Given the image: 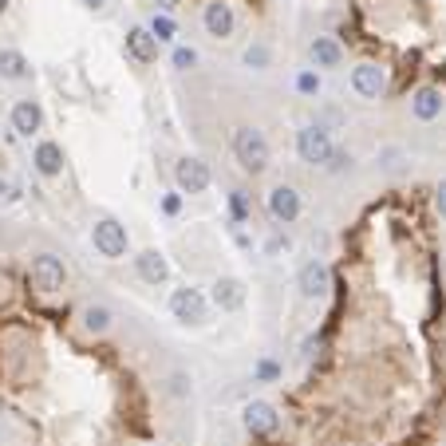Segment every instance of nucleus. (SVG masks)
<instances>
[{
    "label": "nucleus",
    "instance_id": "obj_8",
    "mask_svg": "<svg viewBox=\"0 0 446 446\" xmlns=\"http://www.w3.org/2000/svg\"><path fill=\"white\" fill-rule=\"evenodd\" d=\"M328 284H332V273H328L324 261H308V265L301 269V296H308V301H316V296H324Z\"/></svg>",
    "mask_w": 446,
    "mask_h": 446
},
{
    "label": "nucleus",
    "instance_id": "obj_23",
    "mask_svg": "<svg viewBox=\"0 0 446 446\" xmlns=\"http://www.w3.org/2000/svg\"><path fill=\"white\" fill-rule=\"evenodd\" d=\"M174 32H178V28H174L170 16H155V24H150V36H155V40H174Z\"/></svg>",
    "mask_w": 446,
    "mask_h": 446
},
{
    "label": "nucleus",
    "instance_id": "obj_13",
    "mask_svg": "<svg viewBox=\"0 0 446 446\" xmlns=\"http://www.w3.org/2000/svg\"><path fill=\"white\" fill-rule=\"evenodd\" d=\"M43 115H40V103H32V99H20L16 107H12V130L24 138H32L36 130H40Z\"/></svg>",
    "mask_w": 446,
    "mask_h": 446
},
{
    "label": "nucleus",
    "instance_id": "obj_22",
    "mask_svg": "<svg viewBox=\"0 0 446 446\" xmlns=\"http://www.w3.org/2000/svg\"><path fill=\"white\" fill-rule=\"evenodd\" d=\"M229 209H233V222H245V217H249V197L241 194V190H233V194H229Z\"/></svg>",
    "mask_w": 446,
    "mask_h": 446
},
{
    "label": "nucleus",
    "instance_id": "obj_3",
    "mask_svg": "<svg viewBox=\"0 0 446 446\" xmlns=\"http://www.w3.org/2000/svg\"><path fill=\"white\" fill-rule=\"evenodd\" d=\"M91 241H95V249H99V257L119 261L127 253V225H119L115 217H99L91 225Z\"/></svg>",
    "mask_w": 446,
    "mask_h": 446
},
{
    "label": "nucleus",
    "instance_id": "obj_9",
    "mask_svg": "<svg viewBox=\"0 0 446 446\" xmlns=\"http://www.w3.org/2000/svg\"><path fill=\"white\" fill-rule=\"evenodd\" d=\"M214 304L222 312H237L241 304H245V284H241L237 276H217L214 281Z\"/></svg>",
    "mask_w": 446,
    "mask_h": 446
},
{
    "label": "nucleus",
    "instance_id": "obj_33",
    "mask_svg": "<svg viewBox=\"0 0 446 446\" xmlns=\"http://www.w3.org/2000/svg\"><path fill=\"white\" fill-rule=\"evenodd\" d=\"M0 190H4V186H0Z\"/></svg>",
    "mask_w": 446,
    "mask_h": 446
},
{
    "label": "nucleus",
    "instance_id": "obj_11",
    "mask_svg": "<svg viewBox=\"0 0 446 446\" xmlns=\"http://www.w3.org/2000/svg\"><path fill=\"white\" fill-rule=\"evenodd\" d=\"M127 52H130V60H138V63H155L158 40L150 36V28H130L127 32Z\"/></svg>",
    "mask_w": 446,
    "mask_h": 446
},
{
    "label": "nucleus",
    "instance_id": "obj_31",
    "mask_svg": "<svg viewBox=\"0 0 446 446\" xmlns=\"http://www.w3.org/2000/svg\"><path fill=\"white\" fill-rule=\"evenodd\" d=\"M4 12H9V0H0V16H4Z\"/></svg>",
    "mask_w": 446,
    "mask_h": 446
},
{
    "label": "nucleus",
    "instance_id": "obj_24",
    "mask_svg": "<svg viewBox=\"0 0 446 446\" xmlns=\"http://www.w3.org/2000/svg\"><path fill=\"white\" fill-rule=\"evenodd\" d=\"M194 63H197V52H194V48H174V68H178V71H190Z\"/></svg>",
    "mask_w": 446,
    "mask_h": 446
},
{
    "label": "nucleus",
    "instance_id": "obj_5",
    "mask_svg": "<svg viewBox=\"0 0 446 446\" xmlns=\"http://www.w3.org/2000/svg\"><path fill=\"white\" fill-rule=\"evenodd\" d=\"M170 312L178 324H202L206 320V296L197 289H178L170 296Z\"/></svg>",
    "mask_w": 446,
    "mask_h": 446
},
{
    "label": "nucleus",
    "instance_id": "obj_26",
    "mask_svg": "<svg viewBox=\"0 0 446 446\" xmlns=\"http://www.w3.org/2000/svg\"><path fill=\"white\" fill-rule=\"evenodd\" d=\"M435 206H438V214L446 217V182H438V190H435Z\"/></svg>",
    "mask_w": 446,
    "mask_h": 446
},
{
    "label": "nucleus",
    "instance_id": "obj_10",
    "mask_svg": "<svg viewBox=\"0 0 446 446\" xmlns=\"http://www.w3.org/2000/svg\"><path fill=\"white\" fill-rule=\"evenodd\" d=\"M245 430L249 435H273L276 430V407L273 403H249L245 407Z\"/></svg>",
    "mask_w": 446,
    "mask_h": 446
},
{
    "label": "nucleus",
    "instance_id": "obj_1",
    "mask_svg": "<svg viewBox=\"0 0 446 446\" xmlns=\"http://www.w3.org/2000/svg\"><path fill=\"white\" fill-rule=\"evenodd\" d=\"M233 155H237V162L245 166V170L261 174L269 166V142H265V135H261L257 127H237V130H233Z\"/></svg>",
    "mask_w": 446,
    "mask_h": 446
},
{
    "label": "nucleus",
    "instance_id": "obj_17",
    "mask_svg": "<svg viewBox=\"0 0 446 446\" xmlns=\"http://www.w3.org/2000/svg\"><path fill=\"white\" fill-rule=\"evenodd\" d=\"M308 52H312V60H316V68H340V60H343V48L332 36H316Z\"/></svg>",
    "mask_w": 446,
    "mask_h": 446
},
{
    "label": "nucleus",
    "instance_id": "obj_15",
    "mask_svg": "<svg viewBox=\"0 0 446 446\" xmlns=\"http://www.w3.org/2000/svg\"><path fill=\"white\" fill-rule=\"evenodd\" d=\"M206 32L217 36V40H225V36L233 32V9L229 4H222V0L206 4Z\"/></svg>",
    "mask_w": 446,
    "mask_h": 446
},
{
    "label": "nucleus",
    "instance_id": "obj_29",
    "mask_svg": "<svg viewBox=\"0 0 446 446\" xmlns=\"http://www.w3.org/2000/svg\"><path fill=\"white\" fill-rule=\"evenodd\" d=\"M158 4H162V12H174L182 4V0H158Z\"/></svg>",
    "mask_w": 446,
    "mask_h": 446
},
{
    "label": "nucleus",
    "instance_id": "obj_4",
    "mask_svg": "<svg viewBox=\"0 0 446 446\" xmlns=\"http://www.w3.org/2000/svg\"><path fill=\"white\" fill-rule=\"evenodd\" d=\"M28 281H32V289H40V292L63 289V281H68V273H63V261L52 257V253H40V257L32 261V269H28Z\"/></svg>",
    "mask_w": 446,
    "mask_h": 446
},
{
    "label": "nucleus",
    "instance_id": "obj_14",
    "mask_svg": "<svg viewBox=\"0 0 446 446\" xmlns=\"http://www.w3.org/2000/svg\"><path fill=\"white\" fill-rule=\"evenodd\" d=\"M135 265H138V276L142 281H150V284H162L166 276H170V265H166V257L158 249H142L135 257Z\"/></svg>",
    "mask_w": 446,
    "mask_h": 446
},
{
    "label": "nucleus",
    "instance_id": "obj_2",
    "mask_svg": "<svg viewBox=\"0 0 446 446\" xmlns=\"http://www.w3.org/2000/svg\"><path fill=\"white\" fill-rule=\"evenodd\" d=\"M296 150H301V158L304 162H312V166H328V158H332V135H328L320 123H308V127H301L296 130Z\"/></svg>",
    "mask_w": 446,
    "mask_h": 446
},
{
    "label": "nucleus",
    "instance_id": "obj_12",
    "mask_svg": "<svg viewBox=\"0 0 446 446\" xmlns=\"http://www.w3.org/2000/svg\"><path fill=\"white\" fill-rule=\"evenodd\" d=\"M383 71L375 68V63H360V68L352 71V87L356 91L363 95V99H379V95H383Z\"/></svg>",
    "mask_w": 446,
    "mask_h": 446
},
{
    "label": "nucleus",
    "instance_id": "obj_18",
    "mask_svg": "<svg viewBox=\"0 0 446 446\" xmlns=\"http://www.w3.org/2000/svg\"><path fill=\"white\" fill-rule=\"evenodd\" d=\"M415 115H419V119H438V111H442V95H438V91H430V87H422V91L419 95H415Z\"/></svg>",
    "mask_w": 446,
    "mask_h": 446
},
{
    "label": "nucleus",
    "instance_id": "obj_28",
    "mask_svg": "<svg viewBox=\"0 0 446 446\" xmlns=\"http://www.w3.org/2000/svg\"><path fill=\"white\" fill-rule=\"evenodd\" d=\"M162 209H166V214H178V197L170 194V197H166V202H162Z\"/></svg>",
    "mask_w": 446,
    "mask_h": 446
},
{
    "label": "nucleus",
    "instance_id": "obj_27",
    "mask_svg": "<svg viewBox=\"0 0 446 446\" xmlns=\"http://www.w3.org/2000/svg\"><path fill=\"white\" fill-rule=\"evenodd\" d=\"M257 375H261V379H273V375H276V363H261Z\"/></svg>",
    "mask_w": 446,
    "mask_h": 446
},
{
    "label": "nucleus",
    "instance_id": "obj_16",
    "mask_svg": "<svg viewBox=\"0 0 446 446\" xmlns=\"http://www.w3.org/2000/svg\"><path fill=\"white\" fill-rule=\"evenodd\" d=\"M32 162H36V170H40L43 178H56V174L63 170V150L56 142H40V146H36Z\"/></svg>",
    "mask_w": 446,
    "mask_h": 446
},
{
    "label": "nucleus",
    "instance_id": "obj_19",
    "mask_svg": "<svg viewBox=\"0 0 446 446\" xmlns=\"http://www.w3.org/2000/svg\"><path fill=\"white\" fill-rule=\"evenodd\" d=\"M0 76L4 79H28V60L20 52H12V48H4V52H0Z\"/></svg>",
    "mask_w": 446,
    "mask_h": 446
},
{
    "label": "nucleus",
    "instance_id": "obj_32",
    "mask_svg": "<svg viewBox=\"0 0 446 446\" xmlns=\"http://www.w3.org/2000/svg\"><path fill=\"white\" fill-rule=\"evenodd\" d=\"M442 281H446V261H442Z\"/></svg>",
    "mask_w": 446,
    "mask_h": 446
},
{
    "label": "nucleus",
    "instance_id": "obj_6",
    "mask_svg": "<svg viewBox=\"0 0 446 446\" xmlns=\"http://www.w3.org/2000/svg\"><path fill=\"white\" fill-rule=\"evenodd\" d=\"M174 182H178L182 194H206L209 190V166L202 158H182L174 166Z\"/></svg>",
    "mask_w": 446,
    "mask_h": 446
},
{
    "label": "nucleus",
    "instance_id": "obj_20",
    "mask_svg": "<svg viewBox=\"0 0 446 446\" xmlns=\"http://www.w3.org/2000/svg\"><path fill=\"white\" fill-rule=\"evenodd\" d=\"M83 328H87V332H107V328H111V312H107L103 304L83 308Z\"/></svg>",
    "mask_w": 446,
    "mask_h": 446
},
{
    "label": "nucleus",
    "instance_id": "obj_30",
    "mask_svg": "<svg viewBox=\"0 0 446 446\" xmlns=\"http://www.w3.org/2000/svg\"><path fill=\"white\" fill-rule=\"evenodd\" d=\"M83 4H87V9H103L107 0H83Z\"/></svg>",
    "mask_w": 446,
    "mask_h": 446
},
{
    "label": "nucleus",
    "instance_id": "obj_21",
    "mask_svg": "<svg viewBox=\"0 0 446 446\" xmlns=\"http://www.w3.org/2000/svg\"><path fill=\"white\" fill-rule=\"evenodd\" d=\"M241 60H245V68L265 71V68H269V43H249V48L241 52Z\"/></svg>",
    "mask_w": 446,
    "mask_h": 446
},
{
    "label": "nucleus",
    "instance_id": "obj_7",
    "mask_svg": "<svg viewBox=\"0 0 446 446\" xmlns=\"http://www.w3.org/2000/svg\"><path fill=\"white\" fill-rule=\"evenodd\" d=\"M269 214H273V222L292 225L296 217H301V194H296L292 186H276V190H269Z\"/></svg>",
    "mask_w": 446,
    "mask_h": 446
},
{
    "label": "nucleus",
    "instance_id": "obj_25",
    "mask_svg": "<svg viewBox=\"0 0 446 446\" xmlns=\"http://www.w3.org/2000/svg\"><path fill=\"white\" fill-rule=\"evenodd\" d=\"M296 87H301L304 95H316L320 91V76L316 71H301V76H296Z\"/></svg>",
    "mask_w": 446,
    "mask_h": 446
}]
</instances>
